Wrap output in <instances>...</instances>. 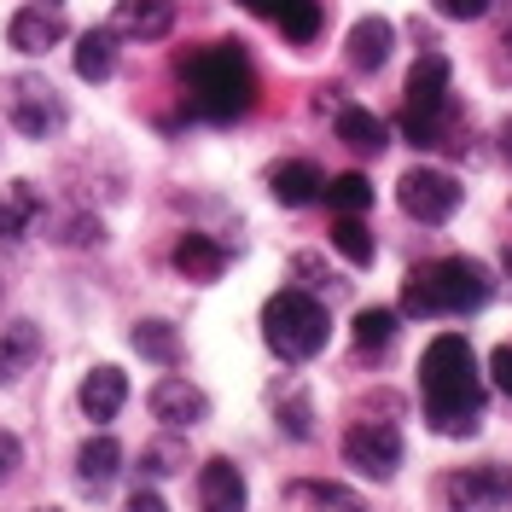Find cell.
<instances>
[{"label": "cell", "instance_id": "1", "mask_svg": "<svg viewBox=\"0 0 512 512\" xmlns=\"http://www.w3.org/2000/svg\"><path fill=\"white\" fill-rule=\"evenodd\" d=\"M419 396H425V425L437 437H478L483 425V367L460 332L431 338L419 355Z\"/></svg>", "mask_w": 512, "mask_h": 512}, {"label": "cell", "instance_id": "2", "mask_svg": "<svg viewBox=\"0 0 512 512\" xmlns=\"http://www.w3.org/2000/svg\"><path fill=\"white\" fill-rule=\"evenodd\" d=\"M175 76L187 88L192 117H204V123H239L256 105V70L239 53V41H210L198 53H181Z\"/></svg>", "mask_w": 512, "mask_h": 512}, {"label": "cell", "instance_id": "3", "mask_svg": "<svg viewBox=\"0 0 512 512\" xmlns=\"http://www.w3.org/2000/svg\"><path fill=\"white\" fill-rule=\"evenodd\" d=\"M495 297V280L478 256H437L419 262L402 280V315L408 320H448V315H478Z\"/></svg>", "mask_w": 512, "mask_h": 512}, {"label": "cell", "instance_id": "4", "mask_svg": "<svg viewBox=\"0 0 512 512\" xmlns=\"http://www.w3.org/2000/svg\"><path fill=\"white\" fill-rule=\"evenodd\" d=\"M326 338H332V320L320 309L309 291H274L268 303H262V344L280 355L286 367H303V361H315L326 350Z\"/></svg>", "mask_w": 512, "mask_h": 512}, {"label": "cell", "instance_id": "5", "mask_svg": "<svg viewBox=\"0 0 512 512\" xmlns=\"http://www.w3.org/2000/svg\"><path fill=\"white\" fill-rule=\"evenodd\" d=\"M6 123L18 128L24 140H53L64 123H70V105H64V94L47 82V76H12L6 82Z\"/></svg>", "mask_w": 512, "mask_h": 512}, {"label": "cell", "instance_id": "6", "mask_svg": "<svg viewBox=\"0 0 512 512\" xmlns=\"http://www.w3.org/2000/svg\"><path fill=\"white\" fill-rule=\"evenodd\" d=\"M396 204H402L414 222L443 227L448 216L466 204V187H460L448 169H437V163H419V169H408V175L396 181Z\"/></svg>", "mask_w": 512, "mask_h": 512}, {"label": "cell", "instance_id": "7", "mask_svg": "<svg viewBox=\"0 0 512 512\" xmlns=\"http://www.w3.org/2000/svg\"><path fill=\"white\" fill-rule=\"evenodd\" d=\"M344 466H355L361 478L390 483L396 466H402V431L390 419H355L344 431Z\"/></svg>", "mask_w": 512, "mask_h": 512}, {"label": "cell", "instance_id": "8", "mask_svg": "<svg viewBox=\"0 0 512 512\" xmlns=\"http://www.w3.org/2000/svg\"><path fill=\"white\" fill-rule=\"evenodd\" d=\"M443 501L454 512H495L512 501V466L489 460V466H466L443 483Z\"/></svg>", "mask_w": 512, "mask_h": 512}, {"label": "cell", "instance_id": "9", "mask_svg": "<svg viewBox=\"0 0 512 512\" xmlns=\"http://www.w3.org/2000/svg\"><path fill=\"white\" fill-rule=\"evenodd\" d=\"M408 105L402 111H414V117H437V123H448L454 117V94H448V53H437V47H425L414 59V70H408Z\"/></svg>", "mask_w": 512, "mask_h": 512}, {"label": "cell", "instance_id": "10", "mask_svg": "<svg viewBox=\"0 0 512 512\" xmlns=\"http://www.w3.org/2000/svg\"><path fill=\"white\" fill-rule=\"evenodd\" d=\"M146 402H152V419H163V431H192L210 419V396L192 379H175V373H163Z\"/></svg>", "mask_w": 512, "mask_h": 512}, {"label": "cell", "instance_id": "11", "mask_svg": "<svg viewBox=\"0 0 512 512\" xmlns=\"http://www.w3.org/2000/svg\"><path fill=\"white\" fill-rule=\"evenodd\" d=\"M169 262H175V274L181 280H192V286H216L227 274V262H233V245H222V239H210V233H181L175 239V251H169Z\"/></svg>", "mask_w": 512, "mask_h": 512}, {"label": "cell", "instance_id": "12", "mask_svg": "<svg viewBox=\"0 0 512 512\" xmlns=\"http://www.w3.org/2000/svg\"><path fill=\"white\" fill-rule=\"evenodd\" d=\"M64 35H70L64 12H59V6H41V0L18 6V12H12V24H6V41H12L18 53H53Z\"/></svg>", "mask_w": 512, "mask_h": 512}, {"label": "cell", "instance_id": "13", "mask_svg": "<svg viewBox=\"0 0 512 512\" xmlns=\"http://www.w3.org/2000/svg\"><path fill=\"white\" fill-rule=\"evenodd\" d=\"M251 501V489H245V472L216 454V460H204L198 466V512H245Z\"/></svg>", "mask_w": 512, "mask_h": 512}, {"label": "cell", "instance_id": "14", "mask_svg": "<svg viewBox=\"0 0 512 512\" xmlns=\"http://www.w3.org/2000/svg\"><path fill=\"white\" fill-rule=\"evenodd\" d=\"M175 12H181V0H117L111 30L128 41H163L175 30Z\"/></svg>", "mask_w": 512, "mask_h": 512}, {"label": "cell", "instance_id": "15", "mask_svg": "<svg viewBox=\"0 0 512 512\" xmlns=\"http://www.w3.org/2000/svg\"><path fill=\"white\" fill-rule=\"evenodd\" d=\"M390 47H396V24H390V18H361V24H350V35H344V59H350L355 76L384 70V64H390Z\"/></svg>", "mask_w": 512, "mask_h": 512}, {"label": "cell", "instance_id": "16", "mask_svg": "<svg viewBox=\"0 0 512 512\" xmlns=\"http://www.w3.org/2000/svg\"><path fill=\"white\" fill-rule=\"evenodd\" d=\"M41 227H47L53 245H70V251H94V245H105V222H99V210H88V204H70V210H53V204H47Z\"/></svg>", "mask_w": 512, "mask_h": 512}, {"label": "cell", "instance_id": "17", "mask_svg": "<svg viewBox=\"0 0 512 512\" xmlns=\"http://www.w3.org/2000/svg\"><path fill=\"white\" fill-rule=\"evenodd\" d=\"M76 402H82V414L99 419V425H105V419H117V414H123V402H128V373H123V367H111V361L94 367V373L82 379V390H76Z\"/></svg>", "mask_w": 512, "mask_h": 512}, {"label": "cell", "instance_id": "18", "mask_svg": "<svg viewBox=\"0 0 512 512\" xmlns=\"http://www.w3.org/2000/svg\"><path fill=\"white\" fill-rule=\"evenodd\" d=\"M47 216V198L35 192V181H12V187L0 192V239L6 245H18L24 233H35Z\"/></svg>", "mask_w": 512, "mask_h": 512}, {"label": "cell", "instance_id": "19", "mask_svg": "<svg viewBox=\"0 0 512 512\" xmlns=\"http://www.w3.org/2000/svg\"><path fill=\"white\" fill-rule=\"evenodd\" d=\"M117 472H123V443L117 437H88L82 443V454H76V483L88 489V495H99V489H111L117 483Z\"/></svg>", "mask_w": 512, "mask_h": 512}, {"label": "cell", "instance_id": "20", "mask_svg": "<svg viewBox=\"0 0 512 512\" xmlns=\"http://www.w3.org/2000/svg\"><path fill=\"white\" fill-rule=\"evenodd\" d=\"M338 140L350 152H361V158H379L390 146V123L379 111H367V105H338Z\"/></svg>", "mask_w": 512, "mask_h": 512}, {"label": "cell", "instance_id": "21", "mask_svg": "<svg viewBox=\"0 0 512 512\" xmlns=\"http://www.w3.org/2000/svg\"><path fill=\"white\" fill-rule=\"evenodd\" d=\"M35 361H41V326H35V320H12V326H0V384L24 379Z\"/></svg>", "mask_w": 512, "mask_h": 512}, {"label": "cell", "instance_id": "22", "mask_svg": "<svg viewBox=\"0 0 512 512\" xmlns=\"http://www.w3.org/2000/svg\"><path fill=\"white\" fill-rule=\"evenodd\" d=\"M268 187H274V198H280L286 210H309L320 192H326V175H320L309 158H291V163H280V169L268 175Z\"/></svg>", "mask_w": 512, "mask_h": 512}, {"label": "cell", "instance_id": "23", "mask_svg": "<svg viewBox=\"0 0 512 512\" xmlns=\"http://www.w3.org/2000/svg\"><path fill=\"white\" fill-rule=\"evenodd\" d=\"M117 41H123V35L111 30V24L76 35V76H82V82H111V76H117Z\"/></svg>", "mask_w": 512, "mask_h": 512}, {"label": "cell", "instance_id": "24", "mask_svg": "<svg viewBox=\"0 0 512 512\" xmlns=\"http://www.w3.org/2000/svg\"><path fill=\"white\" fill-rule=\"evenodd\" d=\"M128 344H134V350L146 355L152 367H169V373H175V367H181V355H187L181 332H175L169 320H140V326L128 332Z\"/></svg>", "mask_w": 512, "mask_h": 512}, {"label": "cell", "instance_id": "25", "mask_svg": "<svg viewBox=\"0 0 512 512\" xmlns=\"http://www.w3.org/2000/svg\"><path fill=\"white\" fill-rule=\"evenodd\" d=\"M396 332H402V309H361L350 326V338L361 355H384L396 344Z\"/></svg>", "mask_w": 512, "mask_h": 512}, {"label": "cell", "instance_id": "26", "mask_svg": "<svg viewBox=\"0 0 512 512\" xmlns=\"http://www.w3.org/2000/svg\"><path fill=\"white\" fill-rule=\"evenodd\" d=\"M192 454L181 443V431H169V437H152V443L140 448V472L146 478H175V472H187Z\"/></svg>", "mask_w": 512, "mask_h": 512}, {"label": "cell", "instance_id": "27", "mask_svg": "<svg viewBox=\"0 0 512 512\" xmlns=\"http://www.w3.org/2000/svg\"><path fill=\"white\" fill-rule=\"evenodd\" d=\"M320 198L332 204V216H361V210L373 204V181H367L361 169H350V175H332Z\"/></svg>", "mask_w": 512, "mask_h": 512}, {"label": "cell", "instance_id": "28", "mask_svg": "<svg viewBox=\"0 0 512 512\" xmlns=\"http://www.w3.org/2000/svg\"><path fill=\"white\" fill-rule=\"evenodd\" d=\"M332 251L344 256L350 268H367L373 262V233L361 227V216H332Z\"/></svg>", "mask_w": 512, "mask_h": 512}, {"label": "cell", "instance_id": "29", "mask_svg": "<svg viewBox=\"0 0 512 512\" xmlns=\"http://www.w3.org/2000/svg\"><path fill=\"white\" fill-rule=\"evenodd\" d=\"M274 24H280V35H286L291 47H309L320 35V0H286L274 12Z\"/></svg>", "mask_w": 512, "mask_h": 512}, {"label": "cell", "instance_id": "30", "mask_svg": "<svg viewBox=\"0 0 512 512\" xmlns=\"http://www.w3.org/2000/svg\"><path fill=\"white\" fill-rule=\"evenodd\" d=\"M291 495H297V501H309L315 512H367V501L350 495L344 483H297Z\"/></svg>", "mask_w": 512, "mask_h": 512}, {"label": "cell", "instance_id": "31", "mask_svg": "<svg viewBox=\"0 0 512 512\" xmlns=\"http://www.w3.org/2000/svg\"><path fill=\"white\" fill-rule=\"evenodd\" d=\"M280 431L309 443L315 437V408H309V390H291V402H280Z\"/></svg>", "mask_w": 512, "mask_h": 512}, {"label": "cell", "instance_id": "32", "mask_svg": "<svg viewBox=\"0 0 512 512\" xmlns=\"http://www.w3.org/2000/svg\"><path fill=\"white\" fill-rule=\"evenodd\" d=\"M431 6H437V18H448V24H472V18L489 12V0H431Z\"/></svg>", "mask_w": 512, "mask_h": 512}, {"label": "cell", "instance_id": "33", "mask_svg": "<svg viewBox=\"0 0 512 512\" xmlns=\"http://www.w3.org/2000/svg\"><path fill=\"white\" fill-rule=\"evenodd\" d=\"M489 384H495L501 396H512V344H501V350L489 355Z\"/></svg>", "mask_w": 512, "mask_h": 512}, {"label": "cell", "instance_id": "34", "mask_svg": "<svg viewBox=\"0 0 512 512\" xmlns=\"http://www.w3.org/2000/svg\"><path fill=\"white\" fill-rule=\"evenodd\" d=\"M18 466H24V443H18V437H12V431H0V483L12 478V472H18Z\"/></svg>", "mask_w": 512, "mask_h": 512}, {"label": "cell", "instance_id": "35", "mask_svg": "<svg viewBox=\"0 0 512 512\" xmlns=\"http://www.w3.org/2000/svg\"><path fill=\"white\" fill-rule=\"evenodd\" d=\"M123 512H169V501H163L158 489H146V483H140V489L123 501Z\"/></svg>", "mask_w": 512, "mask_h": 512}, {"label": "cell", "instance_id": "36", "mask_svg": "<svg viewBox=\"0 0 512 512\" xmlns=\"http://www.w3.org/2000/svg\"><path fill=\"white\" fill-rule=\"evenodd\" d=\"M239 6H245V12H256V18H274L286 0H239Z\"/></svg>", "mask_w": 512, "mask_h": 512}, {"label": "cell", "instance_id": "37", "mask_svg": "<svg viewBox=\"0 0 512 512\" xmlns=\"http://www.w3.org/2000/svg\"><path fill=\"white\" fill-rule=\"evenodd\" d=\"M501 152H507V163H512V117L501 123Z\"/></svg>", "mask_w": 512, "mask_h": 512}, {"label": "cell", "instance_id": "38", "mask_svg": "<svg viewBox=\"0 0 512 512\" xmlns=\"http://www.w3.org/2000/svg\"><path fill=\"white\" fill-rule=\"evenodd\" d=\"M501 53L512 59V12H507V30H501Z\"/></svg>", "mask_w": 512, "mask_h": 512}, {"label": "cell", "instance_id": "39", "mask_svg": "<svg viewBox=\"0 0 512 512\" xmlns=\"http://www.w3.org/2000/svg\"><path fill=\"white\" fill-rule=\"evenodd\" d=\"M507 280H512V245H507Z\"/></svg>", "mask_w": 512, "mask_h": 512}, {"label": "cell", "instance_id": "40", "mask_svg": "<svg viewBox=\"0 0 512 512\" xmlns=\"http://www.w3.org/2000/svg\"><path fill=\"white\" fill-rule=\"evenodd\" d=\"M0 297H6V274H0Z\"/></svg>", "mask_w": 512, "mask_h": 512}, {"label": "cell", "instance_id": "41", "mask_svg": "<svg viewBox=\"0 0 512 512\" xmlns=\"http://www.w3.org/2000/svg\"><path fill=\"white\" fill-rule=\"evenodd\" d=\"M41 6H59V0H41Z\"/></svg>", "mask_w": 512, "mask_h": 512}, {"label": "cell", "instance_id": "42", "mask_svg": "<svg viewBox=\"0 0 512 512\" xmlns=\"http://www.w3.org/2000/svg\"><path fill=\"white\" fill-rule=\"evenodd\" d=\"M41 512H59V507H41Z\"/></svg>", "mask_w": 512, "mask_h": 512}]
</instances>
